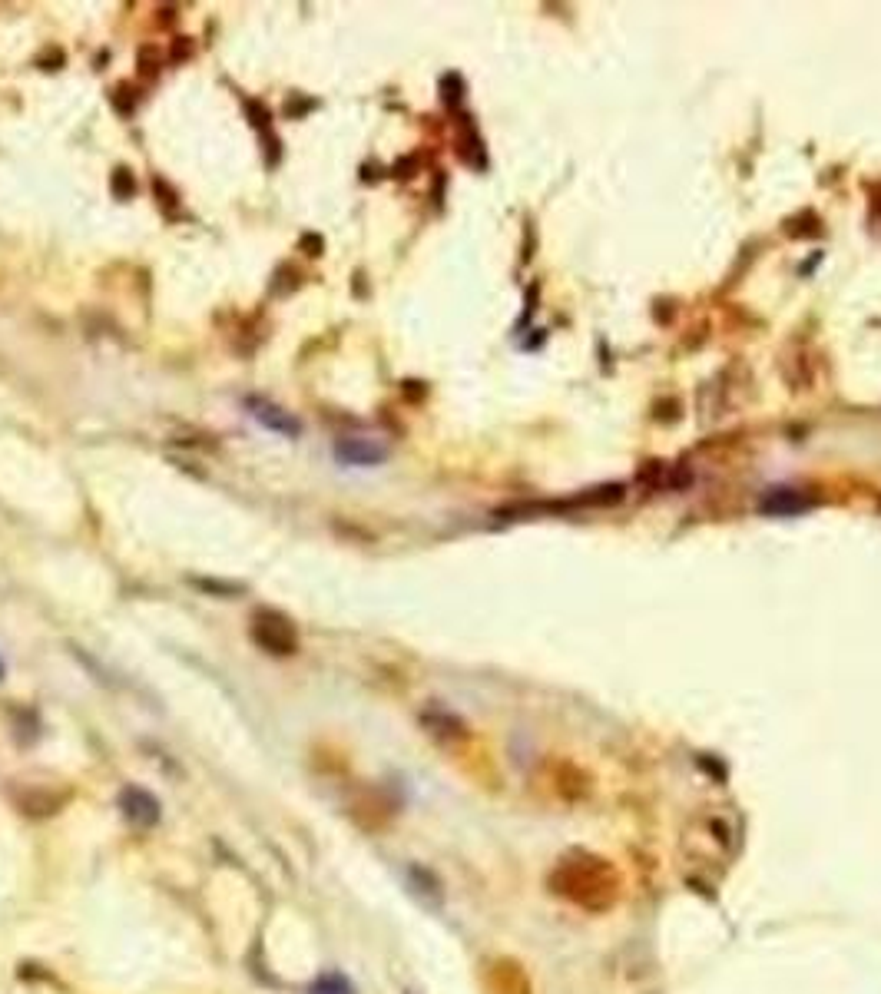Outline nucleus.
<instances>
[{"instance_id": "7", "label": "nucleus", "mask_w": 881, "mask_h": 994, "mask_svg": "<svg viewBox=\"0 0 881 994\" xmlns=\"http://www.w3.org/2000/svg\"><path fill=\"white\" fill-rule=\"evenodd\" d=\"M133 176H130V169H116L113 173V196L116 199H130L133 196Z\"/></svg>"}, {"instance_id": "1", "label": "nucleus", "mask_w": 881, "mask_h": 994, "mask_svg": "<svg viewBox=\"0 0 881 994\" xmlns=\"http://www.w3.org/2000/svg\"><path fill=\"white\" fill-rule=\"evenodd\" d=\"M554 892L567 895L583 908H607L617 898V875L597 855H580V862H560L554 872Z\"/></svg>"}, {"instance_id": "8", "label": "nucleus", "mask_w": 881, "mask_h": 994, "mask_svg": "<svg viewBox=\"0 0 881 994\" xmlns=\"http://www.w3.org/2000/svg\"><path fill=\"white\" fill-rule=\"evenodd\" d=\"M0 680H4V660H0Z\"/></svg>"}, {"instance_id": "2", "label": "nucleus", "mask_w": 881, "mask_h": 994, "mask_svg": "<svg viewBox=\"0 0 881 994\" xmlns=\"http://www.w3.org/2000/svg\"><path fill=\"white\" fill-rule=\"evenodd\" d=\"M252 640L272 657H289V653L299 650V630L279 610H259L252 617Z\"/></svg>"}, {"instance_id": "4", "label": "nucleus", "mask_w": 881, "mask_h": 994, "mask_svg": "<svg viewBox=\"0 0 881 994\" xmlns=\"http://www.w3.org/2000/svg\"><path fill=\"white\" fill-rule=\"evenodd\" d=\"M120 812L123 819L136 829H153L159 822V799L140 786H126L120 792Z\"/></svg>"}, {"instance_id": "5", "label": "nucleus", "mask_w": 881, "mask_h": 994, "mask_svg": "<svg viewBox=\"0 0 881 994\" xmlns=\"http://www.w3.org/2000/svg\"><path fill=\"white\" fill-rule=\"evenodd\" d=\"M335 458L352 464V468H368V464H381L388 458L385 444L368 441V438H338L335 441Z\"/></svg>"}, {"instance_id": "6", "label": "nucleus", "mask_w": 881, "mask_h": 994, "mask_svg": "<svg viewBox=\"0 0 881 994\" xmlns=\"http://www.w3.org/2000/svg\"><path fill=\"white\" fill-rule=\"evenodd\" d=\"M309 994H355V988H352V981H348L345 975H338V971H328V975L312 981Z\"/></svg>"}, {"instance_id": "3", "label": "nucleus", "mask_w": 881, "mask_h": 994, "mask_svg": "<svg viewBox=\"0 0 881 994\" xmlns=\"http://www.w3.org/2000/svg\"><path fill=\"white\" fill-rule=\"evenodd\" d=\"M246 408H249V415L259 421L262 428H269L275 431V435H285V438H299L302 435V421L292 415L289 408H282V405H275V401L269 398H246Z\"/></svg>"}]
</instances>
